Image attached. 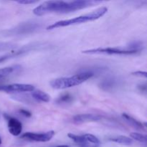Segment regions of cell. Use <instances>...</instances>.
I'll list each match as a JSON object with an SVG mask.
<instances>
[{
  "mask_svg": "<svg viewBox=\"0 0 147 147\" xmlns=\"http://www.w3.org/2000/svg\"><path fill=\"white\" fill-rule=\"evenodd\" d=\"M57 147H70V146H67V145H60V146H57Z\"/></svg>",
  "mask_w": 147,
  "mask_h": 147,
  "instance_id": "44dd1931",
  "label": "cell"
},
{
  "mask_svg": "<svg viewBox=\"0 0 147 147\" xmlns=\"http://www.w3.org/2000/svg\"><path fill=\"white\" fill-rule=\"evenodd\" d=\"M8 130L11 135L17 136L22 133V124L17 119L10 117L8 119Z\"/></svg>",
  "mask_w": 147,
  "mask_h": 147,
  "instance_id": "52a82bcc",
  "label": "cell"
},
{
  "mask_svg": "<svg viewBox=\"0 0 147 147\" xmlns=\"http://www.w3.org/2000/svg\"><path fill=\"white\" fill-rule=\"evenodd\" d=\"M109 140L122 145H131L133 143L132 139L125 136H116V137L111 138V139H109Z\"/></svg>",
  "mask_w": 147,
  "mask_h": 147,
  "instance_id": "7c38bea8",
  "label": "cell"
},
{
  "mask_svg": "<svg viewBox=\"0 0 147 147\" xmlns=\"http://www.w3.org/2000/svg\"><path fill=\"white\" fill-rule=\"evenodd\" d=\"M32 96L35 100L41 102H45V103H48L50 100V96L40 90H35L34 89L33 91H32Z\"/></svg>",
  "mask_w": 147,
  "mask_h": 147,
  "instance_id": "30bf717a",
  "label": "cell"
},
{
  "mask_svg": "<svg viewBox=\"0 0 147 147\" xmlns=\"http://www.w3.org/2000/svg\"><path fill=\"white\" fill-rule=\"evenodd\" d=\"M54 131H49L45 133H32V132H27L23 134L21 136L22 139H28L30 141L38 142H46L51 140L52 138L54 136Z\"/></svg>",
  "mask_w": 147,
  "mask_h": 147,
  "instance_id": "8992f818",
  "label": "cell"
},
{
  "mask_svg": "<svg viewBox=\"0 0 147 147\" xmlns=\"http://www.w3.org/2000/svg\"><path fill=\"white\" fill-rule=\"evenodd\" d=\"M131 136V139H133L134 140L138 141V142H141V143H144V144H146V135H144L142 134H139V133H131L130 134Z\"/></svg>",
  "mask_w": 147,
  "mask_h": 147,
  "instance_id": "4fadbf2b",
  "label": "cell"
},
{
  "mask_svg": "<svg viewBox=\"0 0 147 147\" xmlns=\"http://www.w3.org/2000/svg\"><path fill=\"white\" fill-rule=\"evenodd\" d=\"M84 136L86 137V140H87L89 143L100 146V141H99V139H98L96 136H95L94 135L90 134H86L84 135Z\"/></svg>",
  "mask_w": 147,
  "mask_h": 147,
  "instance_id": "9a60e30c",
  "label": "cell"
},
{
  "mask_svg": "<svg viewBox=\"0 0 147 147\" xmlns=\"http://www.w3.org/2000/svg\"><path fill=\"white\" fill-rule=\"evenodd\" d=\"M100 119L101 117L99 115L86 113V114H78L75 116L73 117V121L76 123H83L87 122L98 121Z\"/></svg>",
  "mask_w": 147,
  "mask_h": 147,
  "instance_id": "ba28073f",
  "label": "cell"
},
{
  "mask_svg": "<svg viewBox=\"0 0 147 147\" xmlns=\"http://www.w3.org/2000/svg\"><path fill=\"white\" fill-rule=\"evenodd\" d=\"M67 136H68V137L70 138V139H72L78 146H79L80 147H99L98 145L93 144L89 143V142L86 140L84 135L78 136V135L73 134H68Z\"/></svg>",
  "mask_w": 147,
  "mask_h": 147,
  "instance_id": "9c48e42d",
  "label": "cell"
},
{
  "mask_svg": "<svg viewBox=\"0 0 147 147\" xmlns=\"http://www.w3.org/2000/svg\"><path fill=\"white\" fill-rule=\"evenodd\" d=\"M122 116H123V119L128 122L130 125H131L132 126H134V128L138 129H140V130H143L144 129V126H143L142 123L138 121L137 120H136L135 119H134L133 117L130 116L129 115L126 114V113H123L122 114Z\"/></svg>",
  "mask_w": 147,
  "mask_h": 147,
  "instance_id": "8fae6325",
  "label": "cell"
},
{
  "mask_svg": "<svg viewBox=\"0 0 147 147\" xmlns=\"http://www.w3.org/2000/svg\"><path fill=\"white\" fill-rule=\"evenodd\" d=\"M108 11L107 7H100L96 11H93L92 12L88 13V14H83V15L79 16V17H75L73 19H69V20H61L58 21L51 25L48 26L47 27V30H53V29H57L59 27H67L70 25H75V24H82V23H86L88 22L94 21V20H98L103 17L105 14Z\"/></svg>",
  "mask_w": 147,
  "mask_h": 147,
  "instance_id": "7a4b0ae2",
  "label": "cell"
},
{
  "mask_svg": "<svg viewBox=\"0 0 147 147\" xmlns=\"http://www.w3.org/2000/svg\"><path fill=\"white\" fill-rule=\"evenodd\" d=\"M131 74L133 75V76H139V77H143V78H146L147 77L146 72H144V71L133 72V73H132Z\"/></svg>",
  "mask_w": 147,
  "mask_h": 147,
  "instance_id": "ac0fdd59",
  "label": "cell"
},
{
  "mask_svg": "<svg viewBox=\"0 0 147 147\" xmlns=\"http://www.w3.org/2000/svg\"><path fill=\"white\" fill-rule=\"evenodd\" d=\"M139 51L138 47H98L83 50L82 53L84 54H103V55H132L137 53Z\"/></svg>",
  "mask_w": 147,
  "mask_h": 147,
  "instance_id": "277c9868",
  "label": "cell"
},
{
  "mask_svg": "<svg viewBox=\"0 0 147 147\" xmlns=\"http://www.w3.org/2000/svg\"><path fill=\"white\" fill-rule=\"evenodd\" d=\"M17 67L18 66H15V67H4V68H1L0 69V78L6 77V76H9L11 73H12Z\"/></svg>",
  "mask_w": 147,
  "mask_h": 147,
  "instance_id": "5bb4252c",
  "label": "cell"
},
{
  "mask_svg": "<svg viewBox=\"0 0 147 147\" xmlns=\"http://www.w3.org/2000/svg\"><path fill=\"white\" fill-rule=\"evenodd\" d=\"M72 97L69 94H65L59 98V103H68L71 100Z\"/></svg>",
  "mask_w": 147,
  "mask_h": 147,
  "instance_id": "e0dca14e",
  "label": "cell"
},
{
  "mask_svg": "<svg viewBox=\"0 0 147 147\" xmlns=\"http://www.w3.org/2000/svg\"><path fill=\"white\" fill-rule=\"evenodd\" d=\"M17 2L21 4H31L37 3V1H34V0H21V1H17Z\"/></svg>",
  "mask_w": 147,
  "mask_h": 147,
  "instance_id": "d6986e66",
  "label": "cell"
},
{
  "mask_svg": "<svg viewBox=\"0 0 147 147\" xmlns=\"http://www.w3.org/2000/svg\"><path fill=\"white\" fill-rule=\"evenodd\" d=\"M23 52H24L23 50H19V51L13 52V53H11V54L1 56V57H0V63H1V62H3V61H5L6 60L10 58L11 57H14V56L18 55L21 54L22 53H23Z\"/></svg>",
  "mask_w": 147,
  "mask_h": 147,
  "instance_id": "2e32d148",
  "label": "cell"
},
{
  "mask_svg": "<svg viewBox=\"0 0 147 147\" xmlns=\"http://www.w3.org/2000/svg\"><path fill=\"white\" fill-rule=\"evenodd\" d=\"M1 138H0V145H1Z\"/></svg>",
  "mask_w": 147,
  "mask_h": 147,
  "instance_id": "7402d4cb",
  "label": "cell"
},
{
  "mask_svg": "<svg viewBox=\"0 0 147 147\" xmlns=\"http://www.w3.org/2000/svg\"><path fill=\"white\" fill-rule=\"evenodd\" d=\"M93 73L90 72H83L70 77L60 78L50 82V86L54 89H66L78 86L93 77Z\"/></svg>",
  "mask_w": 147,
  "mask_h": 147,
  "instance_id": "3957f363",
  "label": "cell"
},
{
  "mask_svg": "<svg viewBox=\"0 0 147 147\" xmlns=\"http://www.w3.org/2000/svg\"><path fill=\"white\" fill-rule=\"evenodd\" d=\"M20 113H22L23 116H26V117H30V116H32L31 113H30V111H28L27 110H24V109H21V110H20Z\"/></svg>",
  "mask_w": 147,
  "mask_h": 147,
  "instance_id": "ffe728a7",
  "label": "cell"
},
{
  "mask_svg": "<svg viewBox=\"0 0 147 147\" xmlns=\"http://www.w3.org/2000/svg\"><path fill=\"white\" fill-rule=\"evenodd\" d=\"M101 3L93 0H77V1H44L33 9L37 16H42L48 13H68L82 9Z\"/></svg>",
  "mask_w": 147,
  "mask_h": 147,
  "instance_id": "6da1fadb",
  "label": "cell"
},
{
  "mask_svg": "<svg viewBox=\"0 0 147 147\" xmlns=\"http://www.w3.org/2000/svg\"><path fill=\"white\" fill-rule=\"evenodd\" d=\"M34 90V87L30 84H14L0 86V91L6 93H23V92H32Z\"/></svg>",
  "mask_w": 147,
  "mask_h": 147,
  "instance_id": "5b68a950",
  "label": "cell"
}]
</instances>
